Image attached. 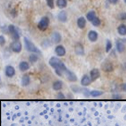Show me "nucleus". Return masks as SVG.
I'll return each mask as SVG.
<instances>
[{"mask_svg":"<svg viewBox=\"0 0 126 126\" xmlns=\"http://www.w3.org/2000/svg\"><path fill=\"white\" fill-rule=\"evenodd\" d=\"M116 49L119 53H123L125 50V46L122 39H119V41L116 42Z\"/></svg>","mask_w":126,"mask_h":126,"instance_id":"f8f14e48","label":"nucleus"},{"mask_svg":"<svg viewBox=\"0 0 126 126\" xmlns=\"http://www.w3.org/2000/svg\"><path fill=\"white\" fill-rule=\"evenodd\" d=\"M30 83V78H29V75L25 74V75L23 76L22 78V85L23 86H28Z\"/></svg>","mask_w":126,"mask_h":126,"instance_id":"aec40b11","label":"nucleus"},{"mask_svg":"<svg viewBox=\"0 0 126 126\" xmlns=\"http://www.w3.org/2000/svg\"><path fill=\"white\" fill-rule=\"evenodd\" d=\"M15 13H16V11H15V10H13V11H11V14H13V15H14V17H15L16 16V14H15Z\"/></svg>","mask_w":126,"mask_h":126,"instance_id":"72a5a7b5","label":"nucleus"},{"mask_svg":"<svg viewBox=\"0 0 126 126\" xmlns=\"http://www.w3.org/2000/svg\"><path fill=\"white\" fill-rule=\"evenodd\" d=\"M18 67H19V69H20L21 71L25 72V71H27V70L29 69V64L27 63V62L23 61V62H21V63H19Z\"/></svg>","mask_w":126,"mask_h":126,"instance_id":"6ab92c4d","label":"nucleus"},{"mask_svg":"<svg viewBox=\"0 0 126 126\" xmlns=\"http://www.w3.org/2000/svg\"><path fill=\"white\" fill-rule=\"evenodd\" d=\"M55 53H56V54L59 55V57H63V56H64L66 54V50L63 46L58 45L56 48H55Z\"/></svg>","mask_w":126,"mask_h":126,"instance_id":"1a4fd4ad","label":"nucleus"},{"mask_svg":"<svg viewBox=\"0 0 126 126\" xmlns=\"http://www.w3.org/2000/svg\"><path fill=\"white\" fill-rule=\"evenodd\" d=\"M4 44H5V38L3 35H1L0 36V44H1V46H3Z\"/></svg>","mask_w":126,"mask_h":126,"instance_id":"c756f323","label":"nucleus"},{"mask_svg":"<svg viewBox=\"0 0 126 126\" xmlns=\"http://www.w3.org/2000/svg\"><path fill=\"white\" fill-rule=\"evenodd\" d=\"M74 51H75V54L77 55H80V56H83L84 54V46L80 44V43H77L74 46Z\"/></svg>","mask_w":126,"mask_h":126,"instance_id":"423d86ee","label":"nucleus"},{"mask_svg":"<svg viewBox=\"0 0 126 126\" xmlns=\"http://www.w3.org/2000/svg\"><path fill=\"white\" fill-rule=\"evenodd\" d=\"M10 48H11V49L14 53H19L22 50V44H21V43L18 40H14L10 44Z\"/></svg>","mask_w":126,"mask_h":126,"instance_id":"20e7f679","label":"nucleus"},{"mask_svg":"<svg viewBox=\"0 0 126 126\" xmlns=\"http://www.w3.org/2000/svg\"><path fill=\"white\" fill-rule=\"evenodd\" d=\"M57 98H58V99H64L65 97L62 93H59V94L57 95Z\"/></svg>","mask_w":126,"mask_h":126,"instance_id":"7c9ffc66","label":"nucleus"},{"mask_svg":"<svg viewBox=\"0 0 126 126\" xmlns=\"http://www.w3.org/2000/svg\"><path fill=\"white\" fill-rule=\"evenodd\" d=\"M108 2L112 4H116L119 2V0H108Z\"/></svg>","mask_w":126,"mask_h":126,"instance_id":"2f4dec72","label":"nucleus"},{"mask_svg":"<svg viewBox=\"0 0 126 126\" xmlns=\"http://www.w3.org/2000/svg\"><path fill=\"white\" fill-rule=\"evenodd\" d=\"M67 18H68L67 14H66L64 11H61L58 14V19H59L60 22H63V23L66 22V21H67Z\"/></svg>","mask_w":126,"mask_h":126,"instance_id":"a211bd4d","label":"nucleus"},{"mask_svg":"<svg viewBox=\"0 0 126 126\" xmlns=\"http://www.w3.org/2000/svg\"><path fill=\"white\" fill-rule=\"evenodd\" d=\"M119 18L121 21H125L126 20V13H121L119 15Z\"/></svg>","mask_w":126,"mask_h":126,"instance_id":"c85d7f7f","label":"nucleus"},{"mask_svg":"<svg viewBox=\"0 0 126 126\" xmlns=\"http://www.w3.org/2000/svg\"><path fill=\"white\" fill-rule=\"evenodd\" d=\"M29 60H30V62H31L32 63H34L35 62H37V60H38L37 55L32 54L30 55V56H29Z\"/></svg>","mask_w":126,"mask_h":126,"instance_id":"a878e982","label":"nucleus"},{"mask_svg":"<svg viewBox=\"0 0 126 126\" xmlns=\"http://www.w3.org/2000/svg\"><path fill=\"white\" fill-rule=\"evenodd\" d=\"M48 63H49V65L51 66V67H53L54 69H58V68H59V66L63 63L59 59H58V58H55V57L51 58V59H49V62H48Z\"/></svg>","mask_w":126,"mask_h":126,"instance_id":"39448f33","label":"nucleus"},{"mask_svg":"<svg viewBox=\"0 0 126 126\" xmlns=\"http://www.w3.org/2000/svg\"><path fill=\"white\" fill-rule=\"evenodd\" d=\"M119 34L121 36H125L126 35V25L125 24H120L117 29Z\"/></svg>","mask_w":126,"mask_h":126,"instance_id":"f3484780","label":"nucleus"},{"mask_svg":"<svg viewBox=\"0 0 126 126\" xmlns=\"http://www.w3.org/2000/svg\"><path fill=\"white\" fill-rule=\"evenodd\" d=\"M49 25V18L48 17H43L38 23V29L41 31H45Z\"/></svg>","mask_w":126,"mask_h":126,"instance_id":"f03ea898","label":"nucleus"},{"mask_svg":"<svg viewBox=\"0 0 126 126\" xmlns=\"http://www.w3.org/2000/svg\"><path fill=\"white\" fill-rule=\"evenodd\" d=\"M92 24L94 25V26H95V27H98V26H99L100 24H101V20L98 18V17H96V18L94 19L93 21H92Z\"/></svg>","mask_w":126,"mask_h":126,"instance_id":"b1692460","label":"nucleus"},{"mask_svg":"<svg viewBox=\"0 0 126 126\" xmlns=\"http://www.w3.org/2000/svg\"><path fill=\"white\" fill-rule=\"evenodd\" d=\"M88 38L91 42H95L96 40L98 39V33L94 30L89 31V34H88Z\"/></svg>","mask_w":126,"mask_h":126,"instance_id":"ddd939ff","label":"nucleus"},{"mask_svg":"<svg viewBox=\"0 0 126 126\" xmlns=\"http://www.w3.org/2000/svg\"><path fill=\"white\" fill-rule=\"evenodd\" d=\"M121 89H122L123 91L126 92V84H123L122 85H121Z\"/></svg>","mask_w":126,"mask_h":126,"instance_id":"473e14b6","label":"nucleus"},{"mask_svg":"<svg viewBox=\"0 0 126 126\" xmlns=\"http://www.w3.org/2000/svg\"><path fill=\"white\" fill-rule=\"evenodd\" d=\"M91 78H89L88 75H84L82 78V79H81V84L83 85V86L86 87L88 86V85L90 84L91 83Z\"/></svg>","mask_w":126,"mask_h":126,"instance_id":"4468645a","label":"nucleus"},{"mask_svg":"<svg viewBox=\"0 0 126 126\" xmlns=\"http://www.w3.org/2000/svg\"><path fill=\"white\" fill-rule=\"evenodd\" d=\"M113 98H114V99H120V96H119V95H116V96H113Z\"/></svg>","mask_w":126,"mask_h":126,"instance_id":"f704fd0d","label":"nucleus"},{"mask_svg":"<svg viewBox=\"0 0 126 126\" xmlns=\"http://www.w3.org/2000/svg\"><path fill=\"white\" fill-rule=\"evenodd\" d=\"M5 74H6V76L9 77V78H12V77L15 74V69H14V68L10 65L7 66V67L5 68Z\"/></svg>","mask_w":126,"mask_h":126,"instance_id":"9d476101","label":"nucleus"},{"mask_svg":"<svg viewBox=\"0 0 126 126\" xmlns=\"http://www.w3.org/2000/svg\"><path fill=\"white\" fill-rule=\"evenodd\" d=\"M124 1H125V3H126V0H124Z\"/></svg>","mask_w":126,"mask_h":126,"instance_id":"c9c22d12","label":"nucleus"},{"mask_svg":"<svg viewBox=\"0 0 126 126\" xmlns=\"http://www.w3.org/2000/svg\"><path fill=\"white\" fill-rule=\"evenodd\" d=\"M52 40H53V42L55 43V44H58V43L61 42L62 37H61L60 33H58V32H55V33H53V35H52Z\"/></svg>","mask_w":126,"mask_h":126,"instance_id":"dca6fc26","label":"nucleus"},{"mask_svg":"<svg viewBox=\"0 0 126 126\" xmlns=\"http://www.w3.org/2000/svg\"><path fill=\"white\" fill-rule=\"evenodd\" d=\"M77 25L81 29H83L85 27V25H86V20H85L84 17H80V18H78V20H77Z\"/></svg>","mask_w":126,"mask_h":126,"instance_id":"2eb2a0df","label":"nucleus"},{"mask_svg":"<svg viewBox=\"0 0 126 126\" xmlns=\"http://www.w3.org/2000/svg\"><path fill=\"white\" fill-rule=\"evenodd\" d=\"M112 48V43H111L110 40H107V43H106V48H105V50H106V52H110V49Z\"/></svg>","mask_w":126,"mask_h":126,"instance_id":"bb28decb","label":"nucleus"},{"mask_svg":"<svg viewBox=\"0 0 126 126\" xmlns=\"http://www.w3.org/2000/svg\"><path fill=\"white\" fill-rule=\"evenodd\" d=\"M8 32L11 33L12 38H14V40H18L19 38H20V34L18 33V29L14 26V25H9L8 26Z\"/></svg>","mask_w":126,"mask_h":126,"instance_id":"7ed1b4c3","label":"nucleus"},{"mask_svg":"<svg viewBox=\"0 0 126 126\" xmlns=\"http://www.w3.org/2000/svg\"><path fill=\"white\" fill-rule=\"evenodd\" d=\"M23 40H24L25 48H26V49L29 51V52H31V53H39L40 52V51L37 48V47H36L28 38H24Z\"/></svg>","mask_w":126,"mask_h":126,"instance_id":"f257e3e1","label":"nucleus"},{"mask_svg":"<svg viewBox=\"0 0 126 126\" xmlns=\"http://www.w3.org/2000/svg\"><path fill=\"white\" fill-rule=\"evenodd\" d=\"M99 76H100V74H99V69H94L90 71V78L92 81H95L98 78H99Z\"/></svg>","mask_w":126,"mask_h":126,"instance_id":"9b49d317","label":"nucleus"},{"mask_svg":"<svg viewBox=\"0 0 126 126\" xmlns=\"http://www.w3.org/2000/svg\"><path fill=\"white\" fill-rule=\"evenodd\" d=\"M87 19L89 21V22H92L95 18H96V14L94 11H90L87 14V16H86Z\"/></svg>","mask_w":126,"mask_h":126,"instance_id":"4be33fe9","label":"nucleus"},{"mask_svg":"<svg viewBox=\"0 0 126 126\" xmlns=\"http://www.w3.org/2000/svg\"><path fill=\"white\" fill-rule=\"evenodd\" d=\"M62 87H63V84H62L61 81H55V82L53 84V89H54V90H60L62 89Z\"/></svg>","mask_w":126,"mask_h":126,"instance_id":"412c9836","label":"nucleus"},{"mask_svg":"<svg viewBox=\"0 0 126 126\" xmlns=\"http://www.w3.org/2000/svg\"><path fill=\"white\" fill-rule=\"evenodd\" d=\"M64 74H65L66 78L69 79V81H71V82H75V81H77V77L73 72L66 69L64 71Z\"/></svg>","mask_w":126,"mask_h":126,"instance_id":"6e6552de","label":"nucleus"},{"mask_svg":"<svg viewBox=\"0 0 126 126\" xmlns=\"http://www.w3.org/2000/svg\"><path fill=\"white\" fill-rule=\"evenodd\" d=\"M102 69H103L104 72H111V71H113L114 68H113V64L110 62L105 61L102 63Z\"/></svg>","mask_w":126,"mask_h":126,"instance_id":"0eeeda50","label":"nucleus"},{"mask_svg":"<svg viewBox=\"0 0 126 126\" xmlns=\"http://www.w3.org/2000/svg\"><path fill=\"white\" fill-rule=\"evenodd\" d=\"M57 6L59 8H63L67 6V0H57Z\"/></svg>","mask_w":126,"mask_h":126,"instance_id":"5701e85b","label":"nucleus"},{"mask_svg":"<svg viewBox=\"0 0 126 126\" xmlns=\"http://www.w3.org/2000/svg\"><path fill=\"white\" fill-rule=\"evenodd\" d=\"M103 94L102 91H98V90H92L90 92V95H92L93 97H98V96L101 95Z\"/></svg>","mask_w":126,"mask_h":126,"instance_id":"393cba45","label":"nucleus"},{"mask_svg":"<svg viewBox=\"0 0 126 126\" xmlns=\"http://www.w3.org/2000/svg\"><path fill=\"white\" fill-rule=\"evenodd\" d=\"M47 1V4L50 8H54V0H46Z\"/></svg>","mask_w":126,"mask_h":126,"instance_id":"cd10ccee","label":"nucleus"}]
</instances>
